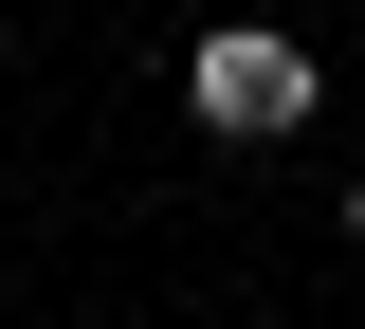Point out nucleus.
I'll return each instance as SVG.
<instances>
[{
	"label": "nucleus",
	"instance_id": "f03ea898",
	"mask_svg": "<svg viewBox=\"0 0 365 329\" xmlns=\"http://www.w3.org/2000/svg\"><path fill=\"white\" fill-rule=\"evenodd\" d=\"M347 238H365V201H347Z\"/></svg>",
	"mask_w": 365,
	"mask_h": 329
},
{
	"label": "nucleus",
	"instance_id": "f257e3e1",
	"mask_svg": "<svg viewBox=\"0 0 365 329\" xmlns=\"http://www.w3.org/2000/svg\"><path fill=\"white\" fill-rule=\"evenodd\" d=\"M182 92H201V128H220V146H274V128H311V55L237 19V37H201V55H182Z\"/></svg>",
	"mask_w": 365,
	"mask_h": 329
}]
</instances>
